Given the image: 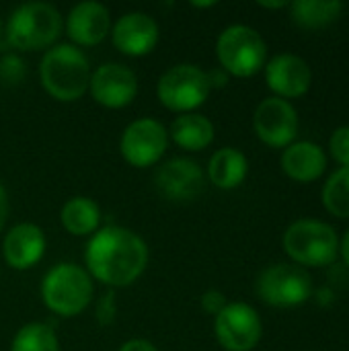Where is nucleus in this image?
<instances>
[{
  "mask_svg": "<svg viewBox=\"0 0 349 351\" xmlns=\"http://www.w3.org/2000/svg\"><path fill=\"white\" fill-rule=\"evenodd\" d=\"M86 274L111 288L134 284L146 269L148 247L128 228L107 226L95 232L84 249Z\"/></svg>",
  "mask_w": 349,
  "mask_h": 351,
  "instance_id": "obj_1",
  "label": "nucleus"
},
{
  "mask_svg": "<svg viewBox=\"0 0 349 351\" xmlns=\"http://www.w3.org/2000/svg\"><path fill=\"white\" fill-rule=\"evenodd\" d=\"M43 88L58 101L80 99L91 82V68L86 56L70 43L51 47L39 66Z\"/></svg>",
  "mask_w": 349,
  "mask_h": 351,
  "instance_id": "obj_2",
  "label": "nucleus"
},
{
  "mask_svg": "<svg viewBox=\"0 0 349 351\" xmlns=\"http://www.w3.org/2000/svg\"><path fill=\"white\" fill-rule=\"evenodd\" d=\"M62 33V14L47 2H25L8 19L6 39L12 47L31 51L51 45Z\"/></svg>",
  "mask_w": 349,
  "mask_h": 351,
  "instance_id": "obj_3",
  "label": "nucleus"
},
{
  "mask_svg": "<svg viewBox=\"0 0 349 351\" xmlns=\"http://www.w3.org/2000/svg\"><path fill=\"white\" fill-rule=\"evenodd\" d=\"M41 296L51 313L60 317H76L93 298V280L80 265L60 263L45 274Z\"/></svg>",
  "mask_w": 349,
  "mask_h": 351,
  "instance_id": "obj_4",
  "label": "nucleus"
},
{
  "mask_svg": "<svg viewBox=\"0 0 349 351\" xmlns=\"http://www.w3.org/2000/svg\"><path fill=\"white\" fill-rule=\"evenodd\" d=\"M216 53L224 72L247 78L265 66L267 45L255 29L247 25H232L220 33Z\"/></svg>",
  "mask_w": 349,
  "mask_h": 351,
  "instance_id": "obj_5",
  "label": "nucleus"
},
{
  "mask_svg": "<svg viewBox=\"0 0 349 351\" xmlns=\"http://www.w3.org/2000/svg\"><path fill=\"white\" fill-rule=\"evenodd\" d=\"M284 249L296 263L325 267L335 261L339 241L333 226L321 220H298L286 230Z\"/></svg>",
  "mask_w": 349,
  "mask_h": 351,
  "instance_id": "obj_6",
  "label": "nucleus"
},
{
  "mask_svg": "<svg viewBox=\"0 0 349 351\" xmlns=\"http://www.w3.org/2000/svg\"><path fill=\"white\" fill-rule=\"evenodd\" d=\"M212 86L208 72L193 64H177L167 70L156 86L160 103L171 111H193L206 103Z\"/></svg>",
  "mask_w": 349,
  "mask_h": 351,
  "instance_id": "obj_7",
  "label": "nucleus"
},
{
  "mask_svg": "<svg viewBox=\"0 0 349 351\" xmlns=\"http://www.w3.org/2000/svg\"><path fill=\"white\" fill-rule=\"evenodd\" d=\"M257 292L272 306H298L311 298L313 280L298 265H274L259 276Z\"/></svg>",
  "mask_w": 349,
  "mask_h": 351,
  "instance_id": "obj_8",
  "label": "nucleus"
},
{
  "mask_svg": "<svg viewBox=\"0 0 349 351\" xmlns=\"http://www.w3.org/2000/svg\"><path fill=\"white\" fill-rule=\"evenodd\" d=\"M214 331L226 351H251L261 339V319L253 306L232 302L216 315Z\"/></svg>",
  "mask_w": 349,
  "mask_h": 351,
  "instance_id": "obj_9",
  "label": "nucleus"
},
{
  "mask_svg": "<svg viewBox=\"0 0 349 351\" xmlns=\"http://www.w3.org/2000/svg\"><path fill=\"white\" fill-rule=\"evenodd\" d=\"M169 136L160 121L156 119H136L132 121L119 142L123 158L138 169H146L158 162L167 150Z\"/></svg>",
  "mask_w": 349,
  "mask_h": 351,
  "instance_id": "obj_10",
  "label": "nucleus"
},
{
  "mask_svg": "<svg viewBox=\"0 0 349 351\" xmlns=\"http://www.w3.org/2000/svg\"><path fill=\"white\" fill-rule=\"evenodd\" d=\"M253 125L261 142L274 148L290 146L298 134L296 109L280 97H272L259 103L253 115Z\"/></svg>",
  "mask_w": 349,
  "mask_h": 351,
  "instance_id": "obj_11",
  "label": "nucleus"
},
{
  "mask_svg": "<svg viewBox=\"0 0 349 351\" xmlns=\"http://www.w3.org/2000/svg\"><path fill=\"white\" fill-rule=\"evenodd\" d=\"M93 99L109 109H121L130 105L138 93V78L136 74L123 64H103L91 74L88 82Z\"/></svg>",
  "mask_w": 349,
  "mask_h": 351,
  "instance_id": "obj_12",
  "label": "nucleus"
},
{
  "mask_svg": "<svg viewBox=\"0 0 349 351\" xmlns=\"http://www.w3.org/2000/svg\"><path fill=\"white\" fill-rule=\"evenodd\" d=\"M154 185L165 199L191 202L204 191V171L191 158H171L160 165L154 175Z\"/></svg>",
  "mask_w": 349,
  "mask_h": 351,
  "instance_id": "obj_13",
  "label": "nucleus"
},
{
  "mask_svg": "<svg viewBox=\"0 0 349 351\" xmlns=\"http://www.w3.org/2000/svg\"><path fill=\"white\" fill-rule=\"evenodd\" d=\"M265 80L276 95L294 99V97H302L311 88L313 74L302 58L294 53H280L267 62Z\"/></svg>",
  "mask_w": 349,
  "mask_h": 351,
  "instance_id": "obj_14",
  "label": "nucleus"
},
{
  "mask_svg": "<svg viewBox=\"0 0 349 351\" xmlns=\"http://www.w3.org/2000/svg\"><path fill=\"white\" fill-rule=\"evenodd\" d=\"M113 43L125 56H144L158 41V25L146 12H125L113 25Z\"/></svg>",
  "mask_w": 349,
  "mask_h": 351,
  "instance_id": "obj_15",
  "label": "nucleus"
},
{
  "mask_svg": "<svg viewBox=\"0 0 349 351\" xmlns=\"http://www.w3.org/2000/svg\"><path fill=\"white\" fill-rule=\"evenodd\" d=\"M66 29L74 43L97 45L99 41L105 39V35L111 29L109 10L101 2H93V0L80 2L70 10Z\"/></svg>",
  "mask_w": 349,
  "mask_h": 351,
  "instance_id": "obj_16",
  "label": "nucleus"
},
{
  "mask_svg": "<svg viewBox=\"0 0 349 351\" xmlns=\"http://www.w3.org/2000/svg\"><path fill=\"white\" fill-rule=\"evenodd\" d=\"M45 251V237L37 224L25 222L8 230L4 237V259L12 269L33 267Z\"/></svg>",
  "mask_w": 349,
  "mask_h": 351,
  "instance_id": "obj_17",
  "label": "nucleus"
},
{
  "mask_svg": "<svg viewBox=\"0 0 349 351\" xmlns=\"http://www.w3.org/2000/svg\"><path fill=\"white\" fill-rule=\"evenodd\" d=\"M282 169L290 179L311 183L323 175V171L327 169V158L323 148L315 142H296L284 150Z\"/></svg>",
  "mask_w": 349,
  "mask_h": 351,
  "instance_id": "obj_18",
  "label": "nucleus"
},
{
  "mask_svg": "<svg viewBox=\"0 0 349 351\" xmlns=\"http://www.w3.org/2000/svg\"><path fill=\"white\" fill-rule=\"evenodd\" d=\"M249 171V162L243 152L237 148H220L208 165L210 181L220 189H234L239 187Z\"/></svg>",
  "mask_w": 349,
  "mask_h": 351,
  "instance_id": "obj_19",
  "label": "nucleus"
},
{
  "mask_svg": "<svg viewBox=\"0 0 349 351\" xmlns=\"http://www.w3.org/2000/svg\"><path fill=\"white\" fill-rule=\"evenodd\" d=\"M173 140L185 150H204L214 140V125L200 113H183L171 125Z\"/></svg>",
  "mask_w": 349,
  "mask_h": 351,
  "instance_id": "obj_20",
  "label": "nucleus"
},
{
  "mask_svg": "<svg viewBox=\"0 0 349 351\" xmlns=\"http://www.w3.org/2000/svg\"><path fill=\"white\" fill-rule=\"evenodd\" d=\"M62 224L74 237L93 234L101 224V210L88 197H72L62 208Z\"/></svg>",
  "mask_w": 349,
  "mask_h": 351,
  "instance_id": "obj_21",
  "label": "nucleus"
},
{
  "mask_svg": "<svg viewBox=\"0 0 349 351\" xmlns=\"http://www.w3.org/2000/svg\"><path fill=\"white\" fill-rule=\"evenodd\" d=\"M292 19L304 29H321L339 19L344 4L337 0H296L290 4Z\"/></svg>",
  "mask_w": 349,
  "mask_h": 351,
  "instance_id": "obj_22",
  "label": "nucleus"
},
{
  "mask_svg": "<svg viewBox=\"0 0 349 351\" xmlns=\"http://www.w3.org/2000/svg\"><path fill=\"white\" fill-rule=\"evenodd\" d=\"M10 351H60V346L49 325L29 323L14 335Z\"/></svg>",
  "mask_w": 349,
  "mask_h": 351,
  "instance_id": "obj_23",
  "label": "nucleus"
},
{
  "mask_svg": "<svg viewBox=\"0 0 349 351\" xmlns=\"http://www.w3.org/2000/svg\"><path fill=\"white\" fill-rule=\"evenodd\" d=\"M323 204L333 216L349 218V167H341L329 177L323 189Z\"/></svg>",
  "mask_w": 349,
  "mask_h": 351,
  "instance_id": "obj_24",
  "label": "nucleus"
},
{
  "mask_svg": "<svg viewBox=\"0 0 349 351\" xmlns=\"http://www.w3.org/2000/svg\"><path fill=\"white\" fill-rule=\"evenodd\" d=\"M331 154L337 162L349 167V128H337L331 136Z\"/></svg>",
  "mask_w": 349,
  "mask_h": 351,
  "instance_id": "obj_25",
  "label": "nucleus"
},
{
  "mask_svg": "<svg viewBox=\"0 0 349 351\" xmlns=\"http://www.w3.org/2000/svg\"><path fill=\"white\" fill-rule=\"evenodd\" d=\"M115 313H117L115 294H113V290H109V292H105V294L99 298V302H97V313H95L97 323H99L101 327H109V325L115 321Z\"/></svg>",
  "mask_w": 349,
  "mask_h": 351,
  "instance_id": "obj_26",
  "label": "nucleus"
},
{
  "mask_svg": "<svg viewBox=\"0 0 349 351\" xmlns=\"http://www.w3.org/2000/svg\"><path fill=\"white\" fill-rule=\"evenodd\" d=\"M23 76H25V64L16 56H6L0 62V78H4L6 82H19L23 80Z\"/></svg>",
  "mask_w": 349,
  "mask_h": 351,
  "instance_id": "obj_27",
  "label": "nucleus"
},
{
  "mask_svg": "<svg viewBox=\"0 0 349 351\" xmlns=\"http://www.w3.org/2000/svg\"><path fill=\"white\" fill-rule=\"evenodd\" d=\"M224 306H226V298H224V294L218 292V290H208V292L202 296V308H204L206 313L214 315V317H216Z\"/></svg>",
  "mask_w": 349,
  "mask_h": 351,
  "instance_id": "obj_28",
  "label": "nucleus"
},
{
  "mask_svg": "<svg viewBox=\"0 0 349 351\" xmlns=\"http://www.w3.org/2000/svg\"><path fill=\"white\" fill-rule=\"evenodd\" d=\"M119 351H158L150 341H146V339H130V341H125L123 346H121V350Z\"/></svg>",
  "mask_w": 349,
  "mask_h": 351,
  "instance_id": "obj_29",
  "label": "nucleus"
},
{
  "mask_svg": "<svg viewBox=\"0 0 349 351\" xmlns=\"http://www.w3.org/2000/svg\"><path fill=\"white\" fill-rule=\"evenodd\" d=\"M208 80H210V86H224L228 82V72H224L222 68H216L212 72H208Z\"/></svg>",
  "mask_w": 349,
  "mask_h": 351,
  "instance_id": "obj_30",
  "label": "nucleus"
},
{
  "mask_svg": "<svg viewBox=\"0 0 349 351\" xmlns=\"http://www.w3.org/2000/svg\"><path fill=\"white\" fill-rule=\"evenodd\" d=\"M6 214H8V199H6V191L0 185V230L6 222Z\"/></svg>",
  "mask_w": 349,
  "mask_h": 351,
  "instance_id": "obj_31",
  "label": "nucleus"
},
{
  "mask_svg": "<svg viewBox=\"0 0 349 351\" xmlns=\"http://www.w3.org/2000/svg\"><path fill=\"white\" fill-rule=\"evenodd\" d=\"M341 257H344V261L349 265V230L346 232L344 241H341Z\"/></svg>",
  "mask_w": 349,
  "mask_h": 351,
  "instance_id": "obj_32",
  "label": "nucleus"
},
{
  "mask_svg": "<svg viewBox=\"0 0 349 351\" xmlns=\"http://www.w3.org/2000/svg\"><path fill=\"white\" fill-rule=\"evenodd\" d=\"M261 6L265 8H284V6H290L288 2H259Z\"/></svg>",
  "mask_w": 349,
  "mask_h": 351,
  "instance_id": "obj_33",
  "label": "nucleus"
},
{
  "mask_svg": "<svg viewBox=\"0 0 349 351\" xmlns=\"http://www.w3.org/2000/svg\"><path fill=\"white\" fill-rule=\"evenodd\" d=\"M216 2H193V6H197V8H206V6H214Z\"/></svg>",
  "mask_w": 349,
  "mask_h": 351,
  "instance_id": "obj_34",
  "label": "nucleus"
},
{
  "mask_svg": "<svg viewBox=\"0 0 349 351\" xmlns=\"http://www.w3.org/2000/svg\"><path fill=\"white\" fill-rule=\"evenodd\" d=\"M0 37H2V23H0Z\"/></svg>",
  "mask_w": 349,
  "mask_h": 351,
  "instance_id": "obj_35",
  "label": "nucleus"
}]
</instances>
